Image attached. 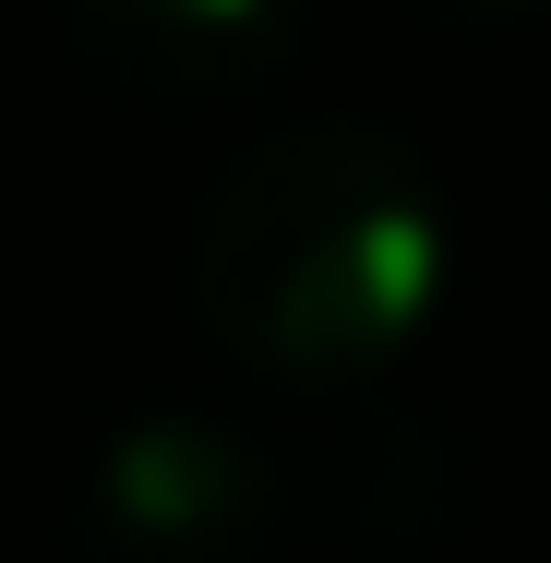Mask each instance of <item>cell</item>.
<instances>
[{"label":"cell","mask_w":551,"mask_h":563,"mask_svg":"<svg viewBox=\"0 0 551 563\" xmlns=\"http://www.w3.org/2000/svg\"><path fill=\"white\" fill-rule=\"evenodd\" d=\"M443 205L432 168L372 120L264 132L192 217V312L276 384H360L432 324Z\"/></svg>","instance_id":"cell-1"},{"label":"cell","mask_w":551,"mask_h":563,"mask_svg":"<svg viewBox=\"0 0 551 563\" xmlns=\"http://www.w3.org/2000/svg\"><path fill=\"white\" fill-rule=\"evenodd\" d=\"M312 0H73V60L132 109H217L300 60Z\"/></svg>","instance_id":"cell-2"},{"label":"cell","mask_w":551,"mask_h":563,"mask_svg":"<svg viewBox=\"0 0 551 563\" xmlns=\"http://www.w3.org/2000/svg\"><path fill=\"white\" fill-rule=\"evenodd\" d=\"M264 516V467L217 432H144L97 479V552L109 563H252V528Z\"/></svg>","instance_id":"cell-3"},{"label":"cell","mask_w":551,"mask_h":563,"mask_svg":"<svg viewBox=\"0 0 551 563\" xmlns=\"http://www.w3.org/2000/svg\"><path fill=\"white\" fill-rule=\"evenodd\" d=\"M443 12H528V0H443Z\"/></svg>","instance_id":"cell-4"}]
</instances>
